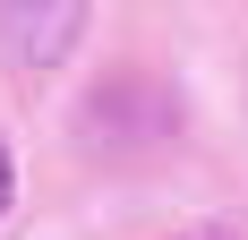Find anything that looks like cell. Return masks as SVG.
I'll return each instance as SVG.
<instances>
[{
	"mask_svg": "<svg viewBox=\"0 0 248 240\" xmlns=\"http://www.w3.org/2000/svg\"><path fill=\"white\" fill-rule=\"evenodd\" d=\"M86 34V0H0V51L17 69H51L69 60Z\"/></svg>",
	"mask_w": 248,
	"mask_h": 240,
	"instance_id": "obj_1",
	"label": "cell"
},
{
	"mask_svg": "<svg viewBox=\"0 0 248 240\" xmlns=\"http://www.w3.org/2000/svg\"><path fill=\"white\" fill-rule=\"evenodd\" d=\"M9 197H17V163H9V146H0V215H9Z\"/></svg>",
	"mask_w": 248,
	"mask_h": 240,
	"instance_id": "obj_2",
	"label": "cell"
}]
</instances>
